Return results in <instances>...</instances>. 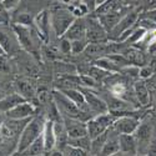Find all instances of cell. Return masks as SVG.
Wrapping results in <instances>:
<instances>
[{
    "mask_svg": "<svg viewBox=\"0 0 156 156\" xmlns=\"http://www.w3.org/2000/svg\"><path fill=\"white\" fill-rule=\"evenodd\" d=\"M45 121L46 120L44 116H39L37 114H35L33 118H30L29 121L23 127L21 133L18 137L15 150L11 155H20L31 142H34L39 136H41Z\"/></svg>",
    "mask_w": 156,
    "mask_h": 156,
    "instance_id": "6da1fadb",
    "label": "cell"
},
{
    "mask_svg": "<svg viewBox=\"0 0 156 156\" xmlns=\"http://www.w3.org/2000/svg\"><path fill=\"white\" fill-rule=\"evenodd\" d=\"M75 18L76 16L73 14V11L70 9L62 8V6L55 8L53 11H51L50 23H51V28H53L56 36L61 37L65 33H66V30L73 24Z\"/></svg>",
    "mask_w": 156,
    "mask_h": 156,
    "instance_id": "7a4b0ae2",
    "label": "cell"
},
{
    "mask_svg": "<svg viewBox=\"0 0 156 156\" xmlns=\"http://www.w3.org/2000/svg\"><path fill=\"white\" fill-rule=\"evenodd\" d=\"M53 100L56 104V106L61 114V116H70V118H76L84 121V118L87 112L83 111L81 109L77 108L75 104L65 95L61 90L56 89L53 91Z\"/></svg>",
    "mask_w": 156,
    "mask_h": 156,
    "instance_id": "3957f363",
    "label": "cell"
},
{
    "mask_svg": "<svg viewBox=\"0 0 156 156\" xmlns=\"http://www.w3.org/2000/svg\"><path fill=\"white\" fill-rule=\"evenodd\" d=\"M155 122L150 120L149 118L140 121L139 126L134 131V137L136 141V146H137V155H146L147 152V146L152 135V130H154Z\"/></svg>",
    "mask_w": 156,
    "mask_h": 156,
    "instance_id": "277c9868",
    "label": "cell"
},
{
    "mask_svg": "<svg viewBox=\"0 0 156 156\" xmlns=\"http://www.w3.org/2000/svg\"><path fill=\"white\" fill-rule=\"evenodd\" d=\"M86 23V40L87 43H106L109 40L108 31L102 28L98 16H87Z\"/></svg>",
    "mask_w": 156,
    "mask_h": 156,
    "instance_id": "5b68a950",
    "label": "cell"
},
{
    "mask_svg": "<svg viewBox=\"0 0 156 156\" xmlns=\"http://www.w3.org/2000/svg\"><path fill=\"white\" fill-rule=\"evenodd\" d=\"M139 16H140L139 10L131 11V12H127V14H125V15L120 19V21L116 24V27L109 33V39H110V40H116V41H118L119 37H120L124 33L129 31L130 29H133V28L135 27V24H137Z\"/></svg>",
    "mask_w": 156,
    "mask_h": 156,
    "instance_id": "8992f818",
    "label": "cell"
},
{
    "mask_svg": "<svg viewBox=\"0 0 156 156\" xmlns=\"http://www.w3.org/2000/svg\"><path fill=\"white\" fill-rule=\"evenodd\" d=\"M11 29L14 30L15 36L19 41V45L27 50L28 53H35V37L31 34V29L28 25H21V24H12Z\"/></svg>",
    "mask_w": 156,
    "mask_h": 156,
    "instance_id": "52a82bcc",
    "label": "cell"
},
{
    "mask_svg": "<svg viewBox=\"0 0 156 156\" xmlns=\"http://www.w3.org/2000/svg\"><path fill=\"white\" fill-rule=\"evenodd\" d=\"M36 114V105L33 104L31 101L25 100L20 104H18L16 106L10 109L9 111L5 112L6 119H14V120H25L30 119Z\"/></svg>",
    "mask_w": 156,
    "mask_h": 156,
    "instance_id": "ba28073f",
    "label": "cell"
},
{
    "mask_svg": "<svg viewBox=\"0 0 156 156\" xmlns=\"http://www.w3.org/2000/svg\"><path fill=\"white\" fill-rule=\"evenodd\" d=\"M139 124H140V120L137 116L127 114V115L118 116L111 127L118 134H134Z\"/></svg>",
    "mask_w": 156,
    "mask_h": 156,
    "instance_id": "9c48e42d",
    "label": "cell"
},
{
    "mask_svg": "<svg viewBox=\"0 0 156 156\" xmlns=\"http://www.w3.org/2000/svg\"><path fill=\"white\" fill-rule=\"evenodd\" d=\"M80 90H81L83 94H84L85 101H86V104H87L90 111L96 112V115L109 111L108 102L104 100L102 98H100L99 95H96V94L93 91V90H90V87L80 86Z\"/></svg>",
    "mask_w": 156,
    "mask_h": 156,
    "instance_id": "30bf717a",
    "label": "cell"
},
{
    "mask_svg": "<svg viewBox=\"0 0 156 156\" xmlns=\"http://www.w3.org/2000/svg\"><path fill=\"white\" fill-rule=\"evenodd\" d=\"M16 45H19V41L15 36L14 30H12V34H10V30L5 27V24L0 23V46L4 50V53L6 55L15 54L18 48Z\"/></svg>",
    "mask_w": 156,
    "mask_h": 156,
    "instance_id": "8fae6325",
    "label": "cell"
},
{
    "mask_svg": "<svg viewBox=\"0 0 156 156\" xmlns=\"http://www.w3.org/2000/svg\"><path fill=\"white\" fill-rule=\"evenodd\" d=\"M62 122H64L65 129H66L69 139L81 137V136L87 135L86 122H84L83 120L76 119V118H70V116H62Z\"/></svg>",
    "mask_w": 156,
    "mask_h": 156,
    "instance_id": "7c38bea8",
    "label": "cell"
},
{
    "mask_svg": "<svg viewBox=\"0 0 156 156\" xmlns=\"http://www.w3.org/2000/svg\"><path fill=\"white\" fill-rule=\"evenodd\" d=\"M33 24L35 25L37 35L40 39H43L44 41H46L49 39V30L51 27L50 23V14L48 10H43L33 19Z\"/></svg>",
    "mask_w": 156,
    "mask_h": 156,
    "instance_id": "4fadbf2b",
    "label": "cell"
},
{
    "mask_svg": "<svg viewBox=\"0 0 156 156\" xmlns=\"http://www.w3.org/2000/svg\"><path fill=\"white\" fill-rule=\"evenodd\" d=\"M15 87L18 90V93L28 101L36 100V86L35 84L29 79V77H21V79L16 80L15 83Z\"/></svg>",
    "mask_w": 156,
    "mask_h": 156,
    "instance_id": "5bb4252c",
    "label": "cell"
},
{
    "mask_svg": "<svg viewBox=\"0 0 156 156\" xmlns=\"http://www.w3.org/2000/svg\"><path fill=\"white\" fill-rule=\"evenodd\" d=\"M85 35H86V23H85V18L83 16V18H75L73 24L62 36L68 37L69 40H79V39H86Z\"/></svg>",
    "mask_w": 156,
    "mask_h": 156,
    "instance_id": "9a60e30c",
    "label": "cell"
},
{
    "mask_svg": "<svg viewBox=\"0 0 156 156\" xmlns=\"http://www.w3.org/2000/svg\"><path fill=\"white\" fill-rule=\"evenodd\" d=\"M133 90H134V95H135V99L139 104V106L146 108L150 105V93H149L147 83L144 79L135 81Z\"/></svg>",
    "mask_w": 156,
    "mask_h": 156,
    "instance_id": "2e32d148",
    "label": "cell"
},
{
    "mask_svg": "<svg viewBox=\"0 0 156 156\" xmlns=\"http://www.w3.org/2000/svg\"><path fill=\"white\" fill-rule=\"evenodd\" d=\"M118 155H137V146L133 134H119Z\"/></svg>",
    "mask_w": 156,
    "mask_h": 156,
    "instance_id": "e0dca14e",
    "label": "cell"
},
{
    "mask_svg": "<svg viewBox=\"0 0 156 156\" xmlns=\"http://www.w3.org/2000/svg\"><path fill=\"white\" fill-rule=\"evenodd\" d=\"M96 16H98L100 24L102 25V28L108 31V34L116 27V24H118L120 21V19L122 18L121 9L109 11V12H104V14H96Z\"/></svg>",
    "mask_w": 156,
    "mask_h": 156,
    "instance_id": "ac0fdd59",
    "label": "cell"
},
{
    "mask_svg": "<svg viewBox=\"0 0 156 156\" xmlns=\"http://www.w3.org/2000/svg\"><path fill=\"white\" fill-rule=\"evenodd\" d=\"M59 90H60V89H59ZM61 91H62L65 95H66L79 109H81L83 111H85V112H87V114L90 112V109H89L87 104H86V101H85L84 94H83V91L80 90V87L61 89Z\"/></svg>",
    "mask_w": 156,
    "mask_h": 156,
    "instance_id": "d6986e66",
    "label": "cell"
},
{
    "mask_svg": "<svg viewBox=\"0 0 156 156\" xmlns=\"http://www.w3.org/2000/svg\"><path fill=\"white\" fill-rule=\"evenodd\" d=\"M43 140L45 146V155H48L51 150L55 149V133H54V121L46 120L43 129Z\"/></svg>",
    "mask_w": 156,
    "mask_h": 156,
    "instance_id": "ffe728a7",
    "label": "cell"
},
{
    "mask_svg": "<svg viewBox=\"0 0 156 156\" xmlns=\"http://www.w3.org/2000/svg\"><path fill=\"white\" fill-rule=\"evenodd\" d=\"M54 133H55V149L60 150L62 152V149L68 145V141H69V135L66 133V129L64 126L62 119L54 121Z\"/></svg>",
    "mask_w": 156,
    "mask_h": 156,
    "instance_id": "44dd1931",
    "label": "cell"
},
{
    "mask_svg": "<svg viewBox=\"0 0 156 156\" xmlns=\"http://www.w3.org/2000/svg\"><path fill=\"white\" fill-rule=\"evenodd\" d=\"M25 101V99L19 94V93H11V94H5L3 98H0V111L6 112L18 104Z\"/></svg>",
    "mask_w": 156,
    "mask_h": 156,
    "instance_id": "7402d4cb",
    "label": "cell"
},
{
    "mask_svg": "<svg viewBox=\"0 0 156 156\" xmlns=\"http://www.w3.org/2000/svg\"><path fill=\"white\" fill-rule=\"evenodd\" d=\"M94 64L98 65V66H100V68H102L104 70L112 73V74L120 73V70H121V66L111 56H100L95 60Z\"/></svg>",
    "mask_w": 156,
    "mask_h": 156,
    "instance_id": "603a6c76",
    "label": "cell"
},
{
    "mask_svg": "<svg viewBox=\"0 0 156 156\" xmlns=\"http://www.w3.org/2000/svg\"><path fill=\"white\" fill-rule=\"evenodd\" d=\"M106 43H89L84 50V54H86L90 58H96V59L100 56H105Z\"/></svg>",
    "mask_w": 156,
    "mask_h": 156,
    "instance_id": "cb8c5ba5",
    "label": "cell"
},
{
    "mask_svg": "<svg viewBox=\"0 0 156 156\" xmlns=\"http://www.w3.org/2000/svg\"><path fill=\"white\" fill-rule=\"evenodd\" d=\"M86 130H87L89 137L91 140H94V139L99 137L100 135H102L108 129L104 125H101L95 118H93V119H89L86 121Z\"/></svg>",
    "mask_w": 156,
    "mask_h": 156,
    "instance_id": "d4e9b609",
    "label": "cell"
},
{
    "mask_svg": "<svg viewBox=\"0 0 156 156\" xmlns=\"http://www.w3.org/2000/svg\"><path fill=\"white\" fill-rule=\"evenodd\" d=\"M20 155H30V156H40V155H45V146H44V140H43V135L39 136L34 142L25 149Z\"/></svg>",
    "mask_w": 156,
    "mask_h": 156,
    "instance_id": "484cf974",
    "label": "cell"
},
{
    "mask_svg": "<svg viewBox=\"0 0 156 156\" xmlns=\"http://www.w3.org/2000/svg\"><path fill=\"white\" fill-rule=\"evenodd\" d=\"M68 144L76 146V147H80L87 152H90V150H91V139L89 137V135H85L81 137H75V139H69Z\"/></svg>",
    "mask_w": 156,
    "mask_h": 156,
    "instance_id": "4316f807",
    "label": "cell"
},
{
    "mask_svg": "<svg viewBox=\"0 0 156 156\" xmlns=\"http://www.w3.org/2000/svg\"><path fill=\"white\" fill-rule=\"evenodd\" d=\"M87 74L91 76V77H94L96 81H99V83H104V80H105L109 75H111L112 73H109V71H106V70H104L102 68H100V66H98V65L94 64L93 66H90Z\"/></svg>",
    "mask_w": 156,
    "mask_h": 156,
    "instance_id": "83f0119b",
    "label": "cell"
},
{
    "mask_svg": "<svg viewBox=\"0 0 156 156\" xmlns=\"http://www.w3.org/2000/svg\"><path fill=\"white\" fill-rule=\"evenodd\" d=\"M62 155H68V156H85V155H89L87 151L80 149V147H76V146H73V145H66L64 149H62Z\"/></svg>",
    "mask_w": 156,
    "mask_h": 156,
    "instance_id": "f1b7e54d",
    "label": "cell"
},
{
    "mask_svg": "<svg viewBox=\"0 0 156 156\" xmlns=\"http://www.w3.org/2000/svg\"><path fill=\"white\" fill-rule=\"evenodd\" d=\"M87 40L86 39H79V40H71V54L76 55V54H80L84 53V50L87 45Z\"/></svg>",
    "mask_w": 156,
    "mask_h": 156,
    "instance_id": "f546056e",
    "label": "cell"
},
{
    "mask_svg": "<svg viewBox=\"0 0 156 156\" xmlns=\"http://www.w3.org/2000/svg\"><path fill=\"white\" fill-rule=\"evenodd\" d=\"M11 73V64L6 58V54L0 55V74L9 75Z\"/></svg>",
    "mask_w": 156,
    "mask_h": 156,
    "instance_id": "4dcf8cb0",
    "label": "cell"
},
{
    "mask_svg": "<svg viewBox=\"0 0 156 156\" xmlns=\"http://www.w3.org/2000/svg\"><path fill=\"white\" fill-rule=\"evenodd\" d=\"M59 50L61 54H71V40H69V39L65 36H61L60 44H59Z\"/></svg>",
    "mask_w": 156,
    "mask_h": 156,
    "instance_id": "1f68e13d",
    "label": "cell"
},
{
    "mask_svg": "<svg viewBox=\"0 0 156 156\" xmlns=\"http://www.w3.org/2000/svg\"><path fill=\"white\" fill-rule=\"evenodd\" d=\"M80 80H81V86H85V87H96L100 84L89 74L87 75H80Z\"/></svg>",
    "mask_w": 156,
    "mask_h": 156,
    "instance_id": "d6a6232c",
    "label": "cell"
},
{
    "mask_svg": "<svg viewBox=\"0 0 156 156\" xmlns=\"http://www.w3.org/2000/svg\"><path fill=\"white\" fill-rule=\"evenodd\" d=\"M146 155H151V156L156 155V122H155V125H154L152 135H151V139H150V142H149Z\"/></svg>",
    "mask_w": 156,
    "mask_h": 156,
    "instance_id": "836d02e7",
    "label": "cell"
},
{
    "mask_svg": "<svg viewBox=\"0 0 156 156\" xmlns=\"http://www.w3.org/2000/svg\"><path fill=\"white\" fill-rule=\"evenodd\" d=\"M154 75V71L151 69L150 65H142L139 70V77L140 79H144V80H147Z\"/></svg>",
    "mask_w": 156,
    "mask_h": 156,
    "instance_id": "e575fe53",
    "label": "cell"
},
{
    "mask_svg": "<svg viewBox=\"0 0 156 156\" xmlns=\"http://www.w3.org/2000/svg\"><path fill=\"white\" fill-rule=\"evenodd\" d=\"M139 19H147V20H150V21L156 24V8H152V9L147 10V11H145L142 15L140 14Z\"/></svg>",
    "mask_w": 156,
    "mask_h": 156,
    "instance_id": "d590c367",
    "label": "cell"
},
{
    "mask_svg": "<svg viewBox=\"0 0 156 156\" xmlns=\"http://www.w3.org/2000/svg\"><path fill=\"white\" fill-rule=\"evenodd\" d=\"M81 4L86 6L89 12H95L98 5H96V0H81Z\"/></svg>",
    "mask_w": 156,
    "mask_h": 156,
    "instance_id": "8d00e7d4",
    "label": "cell"
},
{
    "mask_svg": "<svg viewBox=\"0 0 156 156\" xmlns=\"http://www.w3.org/2000/svg\"><path fill=\"white\" fill-rule=\"evenodd\" d=\"M20 3V0H2V4L4 5V8L6 10H11V9H14L19 5Z\"/></svg>",
    "mask_w": 156,
    "mask_h": 156,
    "instance_id": "74e56055",
    "label": "cell"
},
{
    "mask_svg": "<svg viewBox=\"0 0 156 156\" xmlns=\"http://www.w3.org/2000/svg\"><path fill=\"white\" fill-rule=\"evenodd\" d=\"M147 87H149V93H150V104L156 105V85L150 83V84H147Z\"/></svg>",
    "mask_w": 156,
    "mask_h": 156,
    "instance_id": "f35d334b",
    "label": "cell"
},
{
    "mask_svg": "<svg viewBox=\"0 0 156 156\" xmlns=\"http://www.w3.org/2000/svg\"><path fill=\"white\" fill-rule=\"evenodd\" d=\"M9 21V16H8V10L4 8V5L0 3V23L8 24Z\"/></svg>",
    "mask_w": 156,
    "mask_h": 156,
    "instance_id": "ab89813d",
    "label": "cell"
},
{
    "mask_svg": "<svg viewBox=\"0 0 156 156\" xmlns=\"http://www.w3.org/2000/svg\"><path fill=\"white\" fill-rule=\"evenodd\" d=\"M150 66H151V69H152V71L155 74L156 73V51H155V54L152 55V59L150 61Z\"/></svg>",
    "mask_w": 156,
    "mask_h": 156,
    "instance_id": "60d3db41",
    "label": "cell"
},
{
    "mask_svg": "<svg viewBox=\"0 0 156 156\" xmlns=\"http://www.w3.org/2000/svg\"><path fill=\"white\" fill-rule=\"evenodd\" d=\"M5 119H6V118H5V114H4V112H2V111H0V126L3 125V122L5 121Z\"/></svg>",
    "mask_w": 156,
    "mask_h": 156,
    "instance_id": "b9f144b4",
    "label": "cell"
},
{
    "mask_svg": "<svg viewBox=\"0 0 156 156\" xmlns=\"http://www.w3.org/2000/svg\"><path fill=\"white\" fill-rule=\"evenodd\" d=\"M156 8V0H150V9Z\"/></svg>",
    "mask_w": 156,
    "mask_h": 156,
    "instance_id": "7bdbcfd3",
    "label": "cell"
},
{
    "mask_svg": "<svg viewBox=\"0 0 156 156\" xmlns=\"http://www.w3.org/2000/svg\"><path fill=\"white\" fill-rule=\"evenodd\" d=\"M106 2V0H96V5L99 6V5H101L102 3H105Z\"/></svg>",
    "mask_w": 156,
    "mask_h": 156,
    "instance_id": "ee69618b",
    "label": "cell"
},
{
    "mask_svg": "<svg viewBox=\"0 0 156 156\" xmlns=\"http://www.w3.org/2000/svg\"><path fill=\"white\" fill-rule=\"evenodd\" d=\"M3 54H5V53H4V50L2 49V46H0V55H3Z\"/></svg>",
    "mask_w": 156,
    "mask_h": 156,
    "instance_id": "f6af8a7d",
    "label": "cell"
}]
</instances>
